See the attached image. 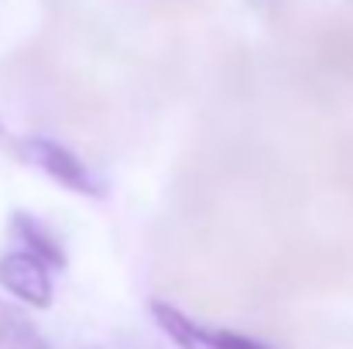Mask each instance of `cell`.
Listing matches in <instances>:
<instances>
[{
  "label": "cell",
  "mask_w": 353,
  "mask_h": 349,
  "mask_svg": "<svg viewBox=\"0 0 353 349\" xmlns=\"http://www.w3.org/2000/svg\"><path fill=\"white\" fill-rule=\"evenodd\" d=\"M83 349H161V346L151 343V339L141 336V332H114V336H107V339H100V343L83 346Z\"/></svg>",
  "instance_id": "cell-6"
},
{
  "label": "cell",
  "mask_w": 353,
  "mask_h": 349,
  "mask_svg": "<svg viewBox=\"0 0 353 349\" xmlns=\"http://www.w3.org/2000/svg\"><path fill=\"white\" fill-rule=\"evenodd\" d=\"M151 319L179 349H274L234 329H210L168 302H151Z\"/></svg>",
  "instance_id": "cell-2"
},
{
  "label": "cell",
  "mask_w": 353,
  "mask_h": 349,
  "mask_svg": "<svg viewBox=\"0 0 353 349\" xmlns=\"http://www.w3.org/2000/svg\"><path fill=\"white\" fill-rule=\"evenodd\" d=\"M0 349H52L24 308L0 298Z\"/></svg>",
  "instance_id": "cell-5"
},
{
  "label": "cell",
  "mask_w": 353,
  "mask_h": 349,
  "mask_svg": "<svg viewBox=\"0 0 353 349\" xmlns=\"http://www.w3.org/2000/svg\"><path fill=\"white\" fill-rule=\"evenodd\" d=\"M10 233L24 243V250H28L31 257H38V260H41V264H48L52 271H65V267H69V257H65L62 240L48 230L38 216H31V213H21V209H17V213L10 216Z\"/></svg>",
  "instance_id": "cell-4"
},
{
  "label": "cell",
  "mask_w": 353,
  "mask_h": 349,
  "mask_svg": "<svg viewBox=\"0 0 353 349\" xmlns=\"http://www.w3.org/2000/svg\"><path fill=\"white\" fill-rule=\"evenodd\" d=\"M0 288L31 308L52 305V267L28 250H10L0 257Z\"/></svg>",
  "instance_id": "cell-3"
},
{
  "label": "cell",
  "mask_w": 353,
  "mask_h": 349,
  "mask_svg": "<svg viewBox=\"0 0 353 349\" xmlns=\"http://www.w3.org/2000/svg\"><path fill=\"white\" fill-rule=\"evenodd\" d=\"M10 151L21 154L28 165L41 168L52 182L65 185V189L76 192V195H90V199H107V195H110L107 182H103V178H100V175H97V171L76 154V151H69L65 144H59V140H52V137L31 134V137L14 140Z\"/></svg>",
  "instance_id": "cell-1"
}]
</instances>
